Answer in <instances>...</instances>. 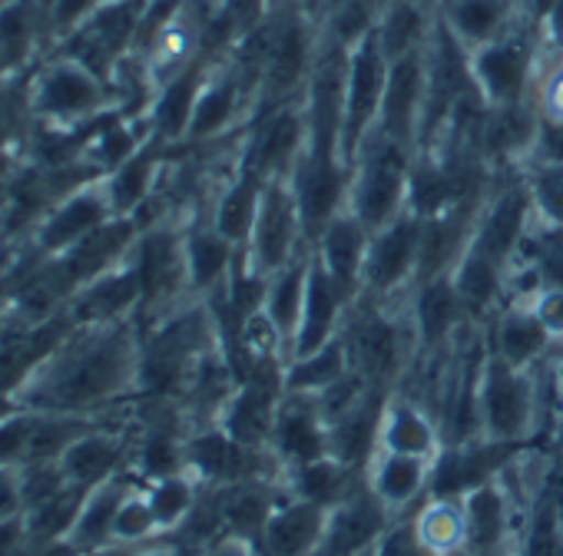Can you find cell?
<instances>
[{
  "label": "cell",
  "instance_id": "obj_1",
  "mask_svg": "<svg viewBox=\"0 0 563 556\" xmlns=\"http://www.w3.org/2000/svg\"><path fill=\"white\" fill-rule=\"evenodd\" d=\"M143 332L136 319L74 325L11 394L18 408L100 418L140 394Z\"/></svg>",
  "mask_w": 563,
  "mask_h": 556
},
{
  "label": "cell",
  "instance_id": "obj_2",
  "mask_svg": "<svg viewBox=\"0 0 563 556\" xmlns=\"http://www.w3.org/2000/svg\"><path fill=\"white\" fill-rule=\"evenodd\" d=\"M342 338L349 345L352 371L382 391H391L421 358L418 335L408 319V302L385 305L358 299L349 309Z\"/></svg>",
  "mask_w": 563,
  "mask_h": 556
},
{
  "label": "cell",
  "instance_id": "obj_3",
  "mask_svg": "<svg viewBox=\"0 0 563 556\" xmlns=\"http://www.w3.org/2000/svg\"><path fill=\"white\" fill-rule=\"evenodd\" d=\"M540 411H543L540 365L537 368H510L487 348L481 371H477V434H481V441L517 444L537 427Z\"/></svg>",
  "mask_w": 563,
  "mask_h": 556
},
{
  "label": "cell",
  "instance_id": "obj_4",
  "mask_svg": "<svg viewBox=\"0 0 563 556\" xmlns=\"http://www.w3.org/2000/svg\"><path fill=\"white\" fill-rule=\"evenodd\" d=\"M133 262H136L140 286H143V309L136 319L140 325H150L196 299L189 289L183 215H163V219L143 222L140 238L133 245Z\"/></svg>",
  "mask_w": 563,
  "mask_h": 556
},
{
  "label": "cell",
  "instance_id": "obj_5",
  "mask_svg": "<svg viewBox=\"0 0 563 556\" xmlns=\"http://www.w3.org/2000/svg\"><path fill=\"white\" fill-rule=\"evenodd\" d=\"M415 149L401 146L382 133H372L352 163L349 209L368 225V232L388 225L408 209V179L415 166Z\"/></svg>",
  "mask_w": 563,
  "mask_h": 556
},
{
  "label": "cell",
  "instance_id": "obj_6",
  "mask_svg": "<svg viewBox=\"0 0 563 556\" xmlns=\"http://www.w3.org/2000/svg\"><path fill=\"white\" fill-rule=\"evenodd\" d=\"M31 110L37 120L51 130L70 133L84 123H97L120 110V100L100 74L84 67L74 57H60L41 77L31 90Z\"/></svg>",
  "mask_w": 563,
  "mask_h": 556
},
{
  "label": "cell",
  "instance_id": "obj_7",
  "mask_svg": "<svg viewBox=\"0 0 563 556\" xmlns=\"http://www.w3.org/2000/svg\"><path fill=\"white\" fill-rule=\"evenodd\" d=\"M312 245L306 238V225H302V212H299V199L292 189L289 176H272L262 186V202H258V215L255 225L242 245L245 258L262 271V275H275L289 262H296L299 255H306Z\"/></svg>",
  "mask_w": 563,
  "mask_h": 556
},
{
  "label": "cell",
  "instance_id": "obj_8",
  "mask_svg": "<svg viewBox=\"0 0 563 556\" xmlns=\"http://www.w3.org/2000/svg\"><path fill=\"white\" fill-rule=\"evenodd\" d=\"M421 215L405 209L398 219L372 232L365 271H362V296L372 302L398 305L408 302L415 278H418V255H421Z\"/></svg>",
  "mask_w": 563,
  "mask_h": 556
},
{
  "label": "cell",
  "instance_id": "obj_9",
  "mask_svg": "<svg viewBox=\"0 0 563 556\" xmlns=\"http://www.w3.org/2000/svg\"><path fill=\"white\" fill-rule=\"evenodd\" d=\"M537 27L520 24L517 31L467 51L471 80L487 107H514L530 100L537 77Z\"/></svg>",
  "mask_w": 563,
  "mask_h": 556
},
{
  "label": "cell",
  "instance_id": "obj_10",
  "mask_svg": "<svg viewBox=\"0 0 563 556\" xmlns=\"http://www.w3.org/2000/svg\"><path fill=\"white\" fill-rule=\"evenodd\" d=\"M388 57L375 37V31L358 41L349 51L345 64V107H342V163L352 169L355 156L368 143V136L378 126L382 100H385V84H388Z\"/></svg>",
  "mask_w": 563,
  "mask_h": 556
},
{
  "label": "cell",
  "instance_id": "obj_11",
  "mask_svg": "<svg viewBox=\"0 0 563 556\" xmlns=\"http://www.w3.org/2000/svg\"><path fill=\"white\" fill-rule=\"evenodd\" d=\"M309 153L306 97L278 107H265L242 133V166L262 179L292 176Z\"/></svg>",
  "mask_w": 563,
  "mask_h": 556
},
{
  "label": "cell",
  "instance_id": "obj_12",
  "mask_svg": "<svg viewBox=\"0 0 563 556\" xmlns=\"http://www.w3.org/2000/svg\"><path fill=\"white\" fill-rule=\"evenodd\" d=\"M113 215L107 189H103V176L90 179L84 186H77L74 192L60 196L44 215L41 222L31 229V235L24 242H18L31 258H54L64 255L67 248H74L77 242H84L87 235H93L97 229H103Z\"/></svg>",
  "mask_w": 563,
  "mask_h": 556
},
{
  "label": "cell",
  "instance_id": "obj_13",
  "mask_svg": "<svg viewBox=\"0 0 563 556\" xmlns=\"http://www.w3.org/2000/svg\"><path fill=\"white\" fill-rule=\"evenodd\" d=\"M424 100H428V57H424V51L408 54L401 60H391L375 133H382L401 146H411L418 153Z\"/></svg>",
  "mask_w": 563,
  "mask_h": 556
},
{
  "label": "cell",
  "instance_id": "obj_14",
  "mask_svg": "<svg viewBox=\"0 0 563 556\" xmlns=\"http://www.w3.org/2000/svg\"><path fill=\"white\" fill-rule=\"evenodd\" d=\"M140 309H143V286H140L133 252L67 302V315L74 319V325L126 322V319H140Z\"/></svg>",
  "mask_w": 563,
  "mask_h": 556
},
{
  "label": "cell",
  "instance_id": "obj_15",
  "mask_svg": "<svg viewBox=\"0 0 563 556\" xmlns=\"http://www.w3.org/2000/svg\"><path fill=\"white\" fill-rule=\"evenodd\" d=\"M329 526V510L282 490L255 549L258 556H319Z\"/></svg>",
  "mask_w": 563,
  "mask_h": 556
},
{
  "label": "cell",
  "instance_id": "obj_16",
  "mask_svg": "<svg viewBox=\"0 0 563 556\" xmlns=\"http://www.w3.org/2000/svg\"><path fill=\"white\" fill-rule=\"evenodd\" d=\"M408 319L415 325L421 355H441L454 345V338L467 325V315H464V305L457 299L451 275L424 278V282L411 289Z\"/></svg>",
  "mask_w": 563,
  "mask_h": 556
},
{
  "label": "cell",
  "instance_id": "obj_17",
  "mask_svg": "<svg viewBox=\"0 0 563 556\" xmlns=\"http://www.w3.org/2000/svg\"><path fill=\"white\" fill-rule=\"evenodd\" d=\"M268 451L286 470L329 457V424L312 394L282 398Z\"/></svg>",
  "mask_w": 563,
  "mask_h": 556
},
{
  "label": "cell",
  "instance_id": "obj_18",
  "mask_svg": "<svg viewBox=\"0 0 563 556\" xmlns=\"http://www.w3.org/2000/svg\"><path fill=\"white\" fill-rule=\"evenodd\" d=\"M372 232L368 225L345 205L316 238L312 255L322 262L335 289L355 305L362 296V271H365V255H368Z\"/></svg>",
  "mask_w": 563,
  "mask_h": 556
},
{
  "label": "cell",
  "instance_id": "obj_19",
  "mask_svg": "<svg viewBox=\"0 0 563 556\" xmlns=\"http://www.w3.org/2000/svg\"><path fill=\"white\" fill-rule=\"evenodd\" d=\"M391 526V513L362 487L345 503L329 510V526L319 556H372L382 533Z\"/></svg>",
  "mask_w": 563,
  "mask_h": 556
},
{
  "label": "cell",
  "instance_id": "obj_20",
  "mask_svg": "<svg viewBox=\"0 0 563 556\" xmlns=\"http://www.w3.org/2000/svg\"><path fill=\"white\" fill-rule=\"evenodd\" d=\"M349 309H352V302L335 289V282L322 268V262L312 255L309 258V282H306V305H302V319H299V332H296L289 362L299 355L319 352L322 345L339 338L345 329Z\"/></svg>",
  "mask_w": 563,
  "mask_h": 556
},
{
  "label": "cell",
  "instance_id": "obj_21",
  "mask_svg": "<svg viewBox=\"0 0 563 556\" xmlns=\"http://www.w3.org/2000/svg\"><path fill=\"white\" fill-rule=\"evenodd\" d=\"M166 149L156 136L140 146L126 163L103 176V189L117 219H140V212L156 199L163 176H166Z\"/></svg>",
  "mask_w": 563,
  "mask_h": 556
},
{
  "label": "cell",
  "instance_id": "obj_22",
  "mask_svg": "<svg viewBox=\"0 0 563 556\" xmlns=\"http://www.w3.org/2000/svg\"><path fill=\"white\" fill-rule=\"evenodd\" d=\"M378 451L438 460L441 451H444L441 447V424H438V418L424 404L411 401L408 394L391 391L385 398V408H382Z\"/></svg>",
  "mask_w": 563,
  "mask_h": 556
},
{
  "label": "cell",
  "instance_id": "obj_23",
  "mask_svg": "<svg viewBox=\"0 0 563 556\" xmlns=\"http://www.w3.org/2000/svg\"><path fill=\"white\" fill-rule=\"evenodd\" d=\"M438 21L464 51L484 47L527 24L517 0H438Z\"/></svg>",
  "mask_w": 563,
  "mask_h": 556
},
{
  "label": "cell",
  "instance_id": "obj_24",
  "mask_svg": "<svg viewBox=\"0 0 563 556\" xmlns=\"http://www.w3.org/2000/svg\"><path fill=\"white\" fill-rule=\"evenodd\" d=\"M431 474H434V460L375 451L365 467V487L395 516L415 507L424 493H431Z\"/></svg>",
  "mask_w": 563,
  "mask_h": 556
},
{
  "label": "cell",
  "instance_id": "obj_25",
  "mask_svg": "<svg viewBox=\"0 0 563 556\" xmlns=\"http://www.w3.org/2000/svg\"><path fill=\"white\" fill-rule=\"evenodd\" d=\"M461 503L467 520V549H474L477 556L504 553L510 540V513H514V493L507 490V483L494 474L477 487L464 490Z\"/></svg>",
  "mask_w": 563,
  "mask_h": 556
},
{
  "label": "cell",
  "instance_id": "obj_26",
  "mask_svg": "<svg viewBox=\"0 0 563 556\" xmlns=\"http://www.w3.org/2000/svg\"><path fill=\"white\" fill-rule=\"evenodd\" d=\"M235 255L239 245H232L206 215L186 219V268H189V289L196 299H209L219 289H225Z\"/></svg>",
  "mask_w": 563,
  "mask_h": 556
},
{
  "label": "cell",
  "instance_id": "obj_27",
  "mask_svg": "<svg viewBox=\"0 0 563 556\" xmlns=\"http://www.w3.org/2000/svg\"><path fill=\"white\" fill-rule=\"evenodd\" d=\"M487 348L510 368H537L540 362H547L553 338L523 302H507L487 322Z\"/></svg>",
  "mask_w": 563,
  "mask_h": 556
},
{
  "label": "cell",
  "instance_id": "obj_28",
  "mask_svg": "<svg viewBox=\"0 0 563 556\" xmlns=\"http://www.w3.org/2000/svg\"><path fill=\"white\" fill-rule=\"evenodd\" d=\"M126 454H130V444L120 431H107V427L93 424L64 451L60 470H64L67 483H74L80 490H93L103 480L123 474Z\"/></svg>",
  "mask_w": 563,
  "mask_h": 556
},
{
  "label": "cell",
  "instance_id": "obj_29",
  "mask_svg": "<svg viewBox=\"0 0 563 556\" xmlns=\"http://www.w3.org/2000/svg\"><path fill=\"white\" fill-rule=\"evenodd\" d=\"M451 282L457 289L467 322L474 325H487L507 305V268L494 265L471 245L451 268Z\"/></svg>",
  "mask_w": 563,
  "mask_h": 556
},
{
  "label": "cell",
  "instance_id": "obj_30",
  "mask_svg": "<svg viewBox=\"0 0 563 556\" xmlns=\"http://www.w3.org/2000/svg\"><path fill=\"white\" fill-rule=\"evenodd\" d=\"M434 27H438V0H391V4L378 11L375 37L391 64L424 51Z\"/></svg>",
  "mask_w": 563,
  "mask_h": 556
},
{
  "label": "cell",
  "instance_id": "obj_31",
  "mask_svg": "<svg viewBox=\"0 0 563 556\" xmlns=\"http://www.w3.org/2000/svg\"><path fill=\"white\" fill-rule=\"evenodd\" d=\"M262 186L265 179L252 169L242 166L239 159V169L212 192L209 205H206V219L232 242V245H245L252 225H255V215H258V202H262Z\"/></svg>",
  "mask_w": 563,
  "mask_h": 556
},
{
  "label": "cell",
  "instance_id": "obj_32",
  "mask_svg": "<svg viewBox=\"0 0 563 556\" xmlns=\"http://www.w3.org/2000/svg\"><path fill=\"white\" fill-rule=\"evenodd\" d=\"M206 70H209V60H199L189 70H183L179 77L166 80L153 93V103H150L146 116H150L153 136L163 146H183L186 130H189V120H192L196 97H199L202 80H206Z\"/></svg>",
  "mask_w": 563,
  "mask_h": 556
},
{
  "label": "cell",
  "instance_id": "obj_33",
  "mask_svg": "<svg viewBox=\"0 0 563 556\" xmlns=\"http://www.w3.org/2000/svg\"><path fill=\"white\" fill-rule=\"evenodd\" d=\"M140 480L130 477L126 470L103 480L100 487H93L80 507V516L67 536V543L77 549V553H90V549H100V546H110L113 543V520H117V510L120 503L126 500V493L136 487Z\"/></svg>",
  "mask_w": 563,
  "mask_h": 556
},
{
  "label": "cell",
  "instance_id": "obj_34",
  "mask_svg": "<svg viewBox=\"0 0 563 556\" xmlns=\"http://www.w3.org/2000/svg\"><path fill=\"white\" fill-rule=\"evenodd\" d=\"M309 258H312V248L306 255H299L296 262H289L282 271H275L268 278L265 302H262V312L268 315V322L275 325V332L282 335V342H286L289 355H292V342H296L299 319H302V305H306Z\"/></svg>",
  "mask_w": 563,
  "mask_h": 556
},
{
  "label": "cell",
  "instance_id": "obj_35",
  "mask_svg": "<svg viewBox=\"0 0 563 556\" xmlns=\"http://www.w3.org/2000/svg\"><path fill=\"white\" fill-rule=\"evenodd\" d=\"M352 375V358L345 338H332L319 352L299 355L286 365V394H322Z\"/></svg>",
  "mask_w": 563,
  "mask_h": 556
},
{
  "label": "cell",
  "instance_id": "obj_36",
  "mask_svg": "<svg viewBox=\"0 0 563 556\" xmlns=\"http://www.w3.org/2000/svg\"><path fill=\"white\" fill-rule=\"evenodd\" d=\"M415 533L431 556L467 546V520L461 497H431L415 516Z\"/></svg>",
  "mask_w": 563,
  "mask_h": 556
},
{
  "label": "cell",
  "instance_id": "obj_37",
  "mask_svg": "<svg viewBox=\"0 0 563 556\" xmlns=\"http://www.w3.org/2000/svg\"><path fill=\"white\" fill-rule=\"evenodd\" d=\"M143 483H146V497L156 513L159 533H176L189 520V513L202 493V483L189 470H179V474H169L159 480H143Z\"/></svg>",
  "mask_w": 563,
  "mask_h": 556
},
{
  "label": "cell",
  "instance_id": "obj_38",
  "mask_svg": "<svg viewBox=\"0 0 563 556\" xmlns=\"http://www.w3.org/2000/svg\"><path fill=\"white\" fill-rule=\"evenodd\" d=\"M34 8L27 0H14L0 11V74H14L27 64L34 51Z\"/></svg>",
  "mask_w": 563,
  "mask_h": 556
},
{
  "label": "cell",
  "instance_id": "obj_39",
  "mask_svg": "<svg viewBox=\"0 0 563 556\" xmlns=\"http://www.w3.org/2000/svg\"><path fill=\"white\" fill-rule=\"evenodd\" d=\"M159 533V523H156V513L150 507V497H146V483H136L126 500L120 503L117 510V520H113V543L117 546H143V543H153Z\"/></svg>",
  "mask_w": 563,
  "mask_h": 556
},
{
  "label": "cell",
  "instance_id": "obj_40",
  "mask_svg": "<svg viewBox=\"0 0 563 556\" xmlns=\"http://www.w3.org/2000/svg\"><path fill=\"white\" fill-rule=\"evenodd\" d=\"M523 179L533 202V219L563 225V163H527Z\"/></svg>",
  "mask_w": 563,
  "mask_h": 556
},
{
  "label": "cell",
  "instance_id": "obj_41",
  "mask_svg": "<svg viewBox=\"0 0 563 556\" xmlns=\"http://www.w3.org/2000/svg\"><path fill=\"white\" fill-rule=\"evenodd\" d=\"M530 100L543 123L563 126V57H537V77Z\"/></svg>",
  "mask_w": 563,
  "mask_h": 556
},
{
  "label": "cell",
  "instance_id": "obj_42",
  "mask_svg": "<svg viewBox=\"0 0 563 556\" xmlns=\"http://www.w3.org/2000/svg\"><path fill=\"white\" fill-rule=\"evenodd\" d=\"M523 556H563V513L550 500L530 516Z\"/></svg>",
  "mask_w": 563,
  "mask_h": 556
},
{
  "label": "cell",
  "instance_id": "obj_43",
  "mask_svg": "<svg viewBox=\"0 0 563 556\" xmlns=\"http://www.w3.org/2000/svg\"><path fill=\"white\" fill-rule=\"evenodd\" d=\"M523 305L533 312V319L543 325L553 345H563V286H543Z\"/></svg>",
  "mask_w": 563,
  "mask_h": 556
},
{
  "label": "cell",
  "instance_id": "obj_44",
  "mask_svg": "<svg viewBox=\"0 0 563 556\" xmlns=\"http://www.w3.org/2000/svg\"><path fill=\"white\" fill-rule=\"evenodd\" d=\"M537 47L547 57H563V0H550L540 24H537Z\"/></svg>",
  "mask_w": 563,
  "mask_h": 556
},
{
  "label": "cell",
  "instance_id": "obj_45",
  "mask_svg": "<svg viewBox=\"0 0 563 556\" xmlns=\"http://www.w3.org/2000/svg\"><path fill=\"white\" fill-rule=\"evenodd\" d=\"M18 516H24L18 467H0V520H18Z\"/></svg>",
  "mask_w": 563,
  "mask_h": 556
},
{
  "label": "cell",
  "instance_id": "obj_46",
  "mask_svg": "<svg viewBox=\"0 0 563 556\" xmlns=\"http://www.w3.org/2000/svg\"><path fill=\"white\" fill-rule=\"evenodd\" d=\"M202 556H258V549L249 543V540H239V536H222L216 540Z\"/></svg>",
  "mask_w": 563,
  "mask_h": 556
},
{
  "label": "cell",
  "instance_id": "obj_47",
  "mask_svg": "<svg viewBox=\"0 0 563 556\" xmlns=\"http://www.w3.org/2000/svg\"><path fill=\"white\" fill-rule=\"evenodd\" d=\"M24 543V516L18 520H0V556L14 553Z\"/></svg>",
  "mask_w": 563,
  "mask_h": 556
},
{
  "label": "cell",
  "instance_id": "obj_48",
  "mask_svg": "<svg viewBox=\"0 0 563 556\" xmlns=\"http://www.w3.org/2000/svg\"><path fill=\"white\" fill-rule=\"evenodd\" d=\"M130 556H183V553L176 546H166V543H143Z\"/></svg>",
  "mask_w": 563,
  "mask_h": 556
},
{
  "label": "cell",
  "instance_id": "obj_49",
  "mask_svg": "<svg viewBox=\"0 0 563 556\" xmlns=\"http://www.w3.org/2000/svg\"><path fill=\"white\" fill-rule=\"evenodd\" d=\"M262 4L268 14H275V11H286V8H302L306 0H262Z\"/></svg>",
  "mask_w": 563,
  "mask_h": 556
},
{
  "label": "cell",
  "instance_id": "obj_50",
  "mask_svg": "<svg viewBox=\"0 0 563 556\" xmlns=\"http://www.w3.org/2000/svg\"><path fill=\"white\" fill-rule=\"evenodd\" d=\"M441 556H477L474 549H467V546H457V549H451V553H441Z\"/></svg>",
  "mask_w": 563,
  "mask_h": 556
},
{
  "label": "cell",
  "instance_id": "obj_51",
  "mask_svg": "<svg viewBox=\"0 0 563 556\" xmlns=\"http://www.w3.org/2000/svg\"><path fill=\"white\" fill-rule=\"evenodd\" d=\"M368 4H372V8H375V11H382V8H385V4H391V0H368Z\"/></svg>",
  "mask_w": 563,
  "mask_h": 556
},
{
  "label": "cell",
  "instance_id": "obj_52",
  "mask_svg": "<svg viewBox=\"0 0 563 556\" xmlns=\"http://www.w3.org/2000/svg\"><path fill=\"white\" fill-rule=\"evenodd\" d=\"M8 4H14V0H0V11H4Z\"/></svg>",
  "mask_w": 563,
  "mask_h": 556
},
{
  "label": "cell",
  "instance_id": "obj_53",
  "mask_svg": "<svg viewBox=\"0 0 563 556\" xmlns=\"http://www.w3.org/2000/svg\"><path fill=\"white\" fill-rule=\"evenodd\" d=\"M497 556H507V549H504V553H497Z\"/></svg>",
  "mask_w": 563,
  "mask_h": 556
},
{
  "label": "cell",
  "instance_id": "obj_54",
  "mask_svg": "<svg viewBox=\"0 0 563 556\" xmlns=\"http://www.w3.org/2000/svg\"><path fill=\"white\" fill-rule=\"evenodd\" d=\"M47 4H51V0H47Z\"/></svg>",
  "mask_w": 563,
  "mask_h": 556
}]
</instances>
